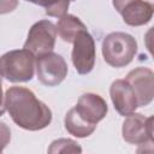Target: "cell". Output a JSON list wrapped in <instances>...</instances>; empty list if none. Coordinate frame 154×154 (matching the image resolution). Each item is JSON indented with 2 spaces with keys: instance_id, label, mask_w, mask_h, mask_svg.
Masks as SVG:
<instances>
[{
  "instance_id": "6da1fadb",
  "label": "cell",
  "mask_w": 154,
  "mask_h": 154,
  "mask_svg": "<svg viewBox=\"0 0 154 154\" xmlns=\"http://www.w3.org/2000/svg\"><path fill=\"white\" fill-rule=\"evenodd\" d=\"M5 108L22 129L38 131L52 122L51 108L25 87H10L5 93Z\"/></svg>"
},
{
  "instance_id": "7a4b0ae2",
  "label": "cell",
  "mask_w": 154,
  "mask_h": 154,
  "mask_svg": "<svg viewBox=\"0 0 154 154\" xmlns=\"http://www.w3.org/2000/svg\"><path fill=\"white\" fill-rule=\"evenodd\" d=\"M101 49L103 60L109 66L120 69L134 60L137 53V41L130 34L116 31L103 38Z\"/></svg>"
},
{
  "instance_id": "3957f363",
  "label": "cell",
  "mask_w": 154,
  "mask_h": 154,
  "mask_svg": "<svg viewBox=\"0 0 154 154\" xmlns=\"http://www.w3.org/2000/svg\"><path fill=\"white\" fill-rule=\"evenodd\" d=\"M36 67V57L26 49H13L0 57V76L12 83L29 82Z\"/></svg>"
},
{
  "instance_id": "277c9868",
  "label": "cell",
  "mask_w": 154,
  "mask_h": 154,
  "mask_svg": "<svg viewBox=\"0 0 154 154\" xmlns=\"http://www.w3.org/2000/svg\"><path fill=\"white\" fill-rule=\"evenodd\" d=\"M55 40V25L48 19H42L31 25L23 48L32 53L35 57H41L43 54L53 52Z\"/></svg>"
},
{
  "instance_id": "5b68a950",
  "label": "cell",
  "mask_w": 154,
  "mask_h": 154,
  "mask_svg": "<svg viewBox=\"0 0 154 154\" xmlns=\"http://www.w3.org/2000/svg\"><path fill=\"white\" fill-rule=\"evenodd\" d=\"M37 79L46 87H55L60 84L67 76V64L58 53H47L36 59Z\"/></svg>"
},
{
  "instance_id": "8992f818",
  "label": "cell",
  "mask_w": 154,
  "mask_h": 154,
  "mask_svg": "<svg viewBox=\"0 0 154 154\" xmlns=\"http://www.w3.org/2000/svg\"><path fill=\"white\" fill-rule=\"evenodd\" d=\"M72 43V64L79 75H88L95 66V41L88 30H83L76 36Z\"/></svg>"
},
{
  "instance_id": "52a82bcc",
  "label": "cell",
  "mask_w": 154,
  "mask_h": 154,
  "mask_svg": "<svg viewBox=\"0 0 154 154\" xmlns=\"http://www.w3.org/2000/svg\"><path fill=\"white\" fill-rule=\"evenodd\" d=\"M72 109L82 122L89 126L96 128L97 123L106 117L108 106L103 97L99 94L85 93L79 96L76 106L72 107Z\"/></svg>"
},
{
  "instance_id": "ba28073f",
  "label": "cell",
  "mask_w": 154,
  "mask_h": 154,
  "mask_svg": "<svg viewBox=\"0 0 154 154\" xmlns=\"http://www.w3.org/2000/svg\"><path fill=\"white\" fill-rule=\"evenodd\" d=\"M122 135L124 141L131 144L153 142V117H144L141 113L128 116L123 122Z\"/></svg>"
},
{
  "instance_id": "9c48e42d",
  "label": "cell",
  "mask_w": 154,
  "mask_h": 154,
  "mask_svg": "<svg viewBox=\"0 0 154 154\" xmlns=\"http://www.w3.org/2000/svg\"><path fill=\"white\" fill-rule=\"evenodd\" d=\"M125 81L129 83V85L134 90L138 107L148 106L153 101L154 73L150 69L144 66H138L131 70L126 75Z\"/></svg>"
},
{
  "instance_id": "30bf717a",
  "label": "cell",
  "mask_w": 154,
  "mask_h": 154,
  "mask_svg": "<svg viewBox=\"0 0 154 154\" xmlns=\"http://www.w3.org/2000/svg\"><path fill=\"white\" fill-rule=\"evenodd\" d=\"M113 6L123 17L124 23L130 26H141L149 23L154 12L153 4L142 0H116Z\"/></svg>"
},
{
  "instance_id": "8fae6325",
  "label": "cell",
  "mask_w": 154,
  "mask_h": 154,
  "mask_svg": "<svg viewBox=\"0 0 154 154\" xmlns=\"http://www.w3.org/2000/svg\"><path fill=\"white\" fill-rule=\"evenodd\" d=\"M109 95L114 109L123 117L135 113L138 107L135 93L125 79H116L109 87Z\"/></svg>"
},
{
  "instance_id": "7c38bea8",
  "label": "cell",
  "mask_w": 154,
  "mask_h": 154,
  "mask_svg": "<svg viewBox=\"0 0 154 154\" xmlns=\"http://www.w3.org/2000/svg\"><path fill=\"white\" fill-rule=\"evenodd\" d=\"M55 29H57V34L63 41L67 43H72L76 36L81 31L87 30V26L78 17L66 13L65 16L59 18Z\"/></svg>"
},
{
  "instance_id": "4fadbf2b",
  "label": "cell",
  "mask_w": 154,
  "mask_h": 154,
  "mask_svg": "<svg viewBox=\"0 0 154 154\" xmlns=\"http://www.w3.org/2000/svg\"><path fill=\"white\" fill-rule=\"evenodd\" d=\"M64 124H65V129L67 130V132L75 137L78 138H83V137H88L90 136L96 128L89 126L87 125L84 122H82L75 113V111L71 108L69 109V112L65 116L64 119Z\"/></svg>"
},
{
  "instance_id": "5bb4252c",
  "label": "cell",
  "mask_w": 154,
  "mask_h": 154,
  "mask_svg": "<svg viewBox=\"0 0 154 154\" xmlns=\"http://www.w3.org/2000/svg\"><path fill=\"white\" fill-rule=\"evenodd\" d=\"M47 154H82V147L75 140L58 138L49 144Z\"/></svg>"
},
{
  "instance_id": "9a60e30c",
  "label": "cell",
  "mask_w": 154,
  "mask_h": 154,
  "mask_svg": "<svg viewBox=\"0 0 154 154\" xmlns=\"http://www.w3.org/2000/svg\"><path fill=\"white\" fill-rule=\"evenodd\" d=\"M38 6L45 8L47 16L51 17H63L66 14L67 8L70 6L69 1H58V2H37Z\"/></svg>"
},
{
  "instance_id": "2e32d148",
  "label": "cell",
  "mask_w": 154,
  "mask_h": 154,
  "mask_svg": "<svg viewBox=\"0 0 154 154\" xmlns=\"http://www.w3.org/2000/svg\"><path fill=\"white\" fill-rule=\"evenodd\" d=\"M11 141V129L4 122H0V152L7 147Z\"/></svg>"
},
{
  "instance_id": "e0dca14e",
  "label": "cell",
  "mask_w": 154,
  "mask_h": 154,
  "mask_svg": "<svg viewBox=\"0 0 154 154\" xmlns=\"http://www.w3.org/2000/svg\"><path fill=\"white\" fill-rule=\"evenodd\" d=\"M18 2L17 1H1L0 0V14L12 12L17 7Z\"/></svg>"
},
{
  "instance_id": "ac0fdd59",
  "label": "cell",
  "mask_w": 154,
  "mask_h": 154,
  "mask_svg": "<svg viewBox=\"0 0 154 154\" xmlns=\"http://www.w3.org/2000/svg\"><path fill=\"white\" fill-rule=\"evenodd\" d=\"M136 154H153V142H147L140 144Z\"/></svg>"
},
{
  "instance_id": "d6986e66",
  "label": "cell",
  "mask_w": 154,
  "mask_h": 154,
  "mask_svg": "<svg viewBox=\"0 0 154 154\" xmlns=\"http://www.w3.org/2000/svg\"><path fill=\"white\" fill-rule=\"evenodd\" d=\"M5 95L2 93V77L0 76V117L5 113Z\"/></svg>"
},
{
  "instance_id": "ffe728a7",
  "label": "cell",
  "mask_w": 154,
  "mask_h": 154,
  "mask_svg": "<svg viewBox=\"0 0 154 154\" xmlns=\"http://www.w3.org/2000/svg\"><path fill=\"white\" fill-rule=\"evenodd\" d=\"M0 154H2V152H0Z\"/></svg>"
}]
</instances>
